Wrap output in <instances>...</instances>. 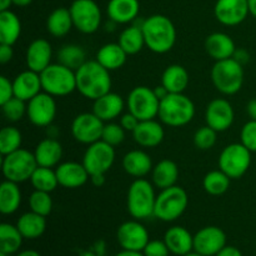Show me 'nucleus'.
<instances>
[{
	"mask_svg": "<svg viewBox=\"0 0 256 256\" xmlns=\"http://www.w3.org/2000/svg\"><path fill=\"white\" fill-rule=\"evenodd\" d=\"M76 90L84 98L90 100L99 99L112 89V76L106 68L102 66L96 59L86 60L75 72Z\"/></svg>",
	"mask_w": 256,
	"mask_h": 256,
	"instance_id": "1",
	"label": "nucleus"
},
{
	"mask_svg": "<svg viewBox=\"0 0 256 256\" xmlns=\"http://www.w3.org/2000/svg\"><path fill=\"white\" fill-rule=\"evenodd\" d=\"M145 45L156 54H165L174 48L176 29L172 20L165 15L155 14L146 18L142 25Z\"/></svg>",
	"mask_w": 256,
	"mask_h": 256,
	"instance_id": "2",
	"label": "nucleus"
},
{
	"mask_svg": "<svg viewBox=\"0 0 256 256\" xmlns=\"http://www.w3.org/2000/svg\"><path fill=\"white\" fill-rule=\"evenodd\" d=\"M159 119L162 124L172 128H180L189 124L195 116V105L184 92L172 94L160 102Z\"/></svg>",
	"mask_w": 256,
	"mask_h": 256,
	"instance_id": "3",
	"label": "nucleus"
},
{
	"mask_svg": "<svg viewBox=\"0 0 256 256\" xmlns=\"http://www.w3.org/2000/svg\"><path fill=\"white\" fill-rule=\"evenodd\" d=\"M156 194L154 186L144 178L135 179L128 190V212L134 219L145 220L154 216Z\"/></svg>",
	"mask_w": 256,
	"mask_h": 256,
	"instance_id": "4",
	"label": "nucleus"
},
{
	"mask_svg": "<svg viewBox=\"0 0 256 256\" xmlns=\"http://www.w3.org/2000/svg\"><path fill=\"white\" fill-rule=\"evenodd\" d=\"M212 80L218 92L222 94H236L244 84L242 65L234 58L216 62L212 69Z\"/></svg>",
	"mask_w": 256,
	"mask_h": 256,
	"instance_id": "5",
	"label": "nucleus"
},
{
	"mask_svg": "<svg viewBox=\"0 0 256 256\" xmlns=\"http://www.w3.org/2000/svg\"><path fill=\"white\" fill-rule=\"evenodd\" d=\"M42 92L52 96H66L76 90V75L74 70L59 64H50L40 72Z\"/></svg>",
	"mask_w": 256,
	"mask_h": 256,
	"instance_id": "6",
	"label": "nucleus"
},
{
	"mask_svg": "<svg viewBox=\"0 0 256 256\" xmlns=\"http://www.w3.org/2000/svg\"><path fill=\"white\" fill-rule=\"evenodd\" d=\"M188 204L189 198L182 188L174 185L168 189H162L156 195L154 216L165 222H174L184 214Z\"/></svg>",
	"mask_w": 256,
	"mask_h": 256,
	"instance_id": "7",
	"label": "nucleus"
},
{
	"mask_svg": "<svg viewBox=\"0 0 256 256\" xmlns=\"http://www.w3.org/2000/svg\"><path fill=\"white\" fill-rule=\"evenodd\" d=\"M38 166L39 165L35 159L34 152L22 148L10 154L4 155L2 162V170L5 180L16 184L30 180Z\"/></svg>",
	"mask_w": 256,
	"mask_h": 256,
	"instance_id": "8",
	"label": "nucleus"
},
{
	"mask_svg": "<svg viewBox=\"0 0 256 256\" xmlns=\"http://www.w3.org/2000/svg\"><path fill=\"white\" fill-rule=\"evenodd\" d=\"M252 165V152L242 142H234L222 149L219 156V169L230 179H240Z\"/></svg>",
	"mask_w": 256,
	"mask_h": 256,
	"instance_id": "9",
	"label": "nucleus"
},
{
	"mask_svg": "<svg viewBox=\"0 0 256 256\" xmlns=\"http://www.w3.org/2000/svg\"><path fill=\"white\" fill-rule=\"evenodd\" d=\"M126 106L129 112L135 115L140 122L152 120L159 115L160 100L155 95L154 89L148 86H136L128 95Z\"/></svg>",
	"mask_w": 256,
	"mask_h": 256,
	"instance_id": "10",
	"label": "nucleus"
},
{
	"mask_svg": "<svg viewBox=\"0 0 256 256\" xmlns=\"http://www.w3.org/2000/svg\"><path fill=\"white\" fill-rule=\"evenodd\" d=\"M74 28L82 34H92L102 24V12L94 0H74L70 6Z\"/></svg>",
	"mask_w": 256,
	"mask_h": 256,
	"instance_id": "11",
	"label": "nucleus"
},
{
	"mask_svg": "<svg viewBox=\"0 0 256 256\" xmlns=\"http://www.w3.org/2000/svg\"><path fill=\"white\" fill-rule=\"evenodd\" d=\"M114 162V146L102 142V140L90 144L88 149L85 150L84 158H82V164L86 168L90 176L96 174H105L112 169Z\"/></svg>",
	"mask_w": 256,
	"mask_h": 256,
	"instance_id": "12",
	"label": "nucleus"
},
{
	"mask_svg": "<svg viewBox=\"0 0 256 256\" xmlns=\"http://www.w3.org/2000/svg\"><path fill=\"white\" fill-rule=\"evenodd\" d=\"M26 116L32 125L48 128L56 116V102L52 95L42 92L28 102Z\"/></svg>",
	"mask_w": 256,
	"mask_h": 256,
	"instance_id": "13",
	"label": "nucleus"
},
{
	"mask_svg": "<svg viewBox=\"0 0 256 256\" xmlns=\"http://www.w3.org/2000/svg\"><path fill=\"white\" fill-rule=\"evenodd\" d=\"M105 122L94 112H82L72 122V134L76 142L90 145L102 140Z\"/></svg>",
	"mask_w": 256,
	"mask_h": 256,
	"instance_id": "14",
	"label": "nucleus"
},
{
	"mask_svg": "<svg viewBox=\"0 0 256 256\" xmlns=\"http://www.w3.org/2000/svg\"><path fill=\"white\" fill-rule=\"evenodd\" d=\"M116 238L122 250L132 252H142L150 242L146 228L136 219L122 222L118 229Z\"/></svg>",
	"mask_w": 256,
	"mask_h": 256,
	"instance_id": "15",
	"label": "nucleus"
},
{
	"mask_svg": "<svg viewBox=\"0 0 256 256\" xmlns=\"http://www.w3.org/2000/svg\"><path fill=\"white\" fill-rule=\"evenodd\" d=\"M226 246V235L218 226H205L194 235V252L202 256H215Z\"/></svg>",
	"mask_w": 256,
	"mask_h": 256,
	"instance_id": "16",
	"label": "nucleus"
},
{
	"mask_svg": "<svg viewBox=\"0 0 256 256\" xmlns=\"http://www.w3.org/2000/svg\"><path fill=\"white\" fill-rule=\"evenodd\" d=\"M234 109L226 99H214L208 104L205 110V122L215 132H222L228 130L234 122Z\"/></svg>",
	"mask_w": 256,
	"mask_h": 256,
	"instance_id": "17",
	"label": "nucleus"
},
{
	"mask_svg": "<svg viewBox=\"0 0 256 256\" xmlns=\"http://www.w3.org/2000/svg\"><path fill=\"white\" fill-rule=\"evenodd\" d=\"M215 18L226 26L239 25L246 19L249 12L248 0H218L214 8Z\"/></svg>",
	"mask_w": 256,
	"mask_h": 256,
	"instance_id": "18",
	"label": "nucleus"
},
{
	"mask_svg": "<svg viewBox=\"0 0 256 256\" xmlns=\"http://www.w3.org/2000/svg\"><path fill=\"white\" fill-rule=\"evenodd\" d=\"M59 185L66 189H78L82 188L90 179V174L88 172L84 164L76 162H62L55 169Z\"/></svg>",
	"mask_w": 256,
	"mask_h": 256,
	"instance_id": "19",
	"label": "nucleus"
},
{
	"mask_svg": "<svg viewBox=\"0 0 256 256\" xmlns=\"http://www.w3.org/2000/svg\"><path fill=\"white\" fill-rule=\"evenodd\" d=\"M52 44L46 39H36L32 42L25 52V62L28 69L42 72L52 64Z\"/></svg>",
	"mask_w": 256,
	"mask_h": 256,
	"instance_id": "20",
	"label": "nucleus"
},
{
	"mask_svg": "<svg viewBox=\"0 0 256 256\" xmlns=\"http://www.w3.org/2000/svg\"><path fill=\"white\" fill-rule=\"evenodd\" d=\"M12 86H14V96L28 102L42 92V86L40 74L30 69L22 72L14 78Z\"/></svg>",
	"mask_w": 256,
	"mask_h": 256,
	"instance_id": "21",
	"label": "nucleus"
},
{
	"mask_svg": "<svg viewBox=\"0 0 256 256\" xmlns=\"http://www.w3.org/2000/svg\"><path fill=\"white\" fill-rule=\"evenodd\" d=\"M132 138L142 148H156L162 142L165 132L162 125L155 119L142 120L132 132Z\"/></svg>",
	"mask_w": 256,
	"mask_h": 256,
	"instance_id": "22",
	"label": "nucleus"
},
{
	"mask_svg": "<svg viewBox=\"0 0 256 256\" xmlns=\"http://www.w3.org/2000/svg\"><path fill=\"white\" fill-rule=\"evenodd\" d=\"M125 108V102L119 94L109 92L94 100L92 112L104 122H110L120 116Z\"/></svg>",
	"mask_w": 256,
	"mask_h": 256,
	"instance_id": "23",
	"label": "nucleus"
},
{
	"mask_svg": "<svg viewBox=\"0 0 256 256\" xmlns=\"http://www.w3.org/2000/svg\"><path fill=\"white\" fill-rule=\"evenodd\" d=\"M205 50L215 62L234 56L236 46L232 38L225 32H212L205 40Z\"/></svg>",
	"mask_w": 256,
	"mask_h": 256,
	"instance_id": "24",
	"label": "nucleus"
},
{
	"mask_svg": "<svg viewBox=\"0 0 256 256\" xmlns=\"http://www.w3.org/2000/svg\"><path fill=\"white\" fill-rule=\"evenodd\" d=\"M165 244L170 252L178 256H184L194 250V236L182 226H172L164 235Z\"/></svg>",
	"mask_w": 256,
	"mask_h": 256,
	"instance_id": "25",
	"label": "nucleus"
},
{
	"mask_svg": "<svg viewBox=\"0 0 256 256\" xmlns=\"http://www.w3.org/2000/svg\"><path fill=\"white\" fill-rule=\"evenodd\" d=\"M139 10V0H110L106 6L108 16L116 24L134 22L138 18Z\"/></svg>",
	"mask_w": 256,
	"mask_h": 256,
	"instance_id": "26",
	"label": "nucleus"
},
{
	"mask_svg": "<svg viewBox=\"0 0 256 256\" xmlns=\"http://www.w3.org/2000/svg\"><path fill=\"white\" fill-rule=\"evenodd\" d=\"M34 155L39 166H58L62 158V146L56 139L46 138L36 145Z\"/></svg>",
	"mask_w": 256,
	"mask_h": 256,
	"instance_id": "27",
	"label": "nucleus"
},
{
	"mask_svg": "<svg viewBox=\"0 0 256 256\" xmlns=\"http://www.w3.org/2000/svg\"><path fill=\"white\" fill-rule=\"evenodd\" d=\"M122 168L130 176L140 179L152 172L154 166L149 154L136 149L125 154V156L122 158Z\"/></svg>",
	"mask_w": 256,
	"mask_h": 256,
	"instance_id": "28",
	"label": "nucleus"
},
{
	"mask_svg": "<svg viewBox=\"0 0 256 256\" xmlns=\"http://www.w3.org/2000/svg\"><path fill=\"white\" fill-rule=\"evenodd\" d=\"M178 178H179V168L172 160L164 159L152 168V184L160 190L174 186L178 182Z\"/></svg>",
	"mask_w": 256,
	"mask_h": 256,
	"instance_id": "29",
	"label": "nucleus"
},
{
	"mask_svg": "<svg viewBox=\"0 0 256 256\" xmlns=\"http://www.w3.org/2000/svg\"><path fill=\"white\" fill-rule=\"evenodd\" d=\"M189 80L188 70L179 64L169 65L162 75V85H164L168 92L172 94L184 92L189 85Z\"/></svg>",
	"mask_w": 256,
	"mask_h": 256,
	"instance_id": "30",
	"label": "nucleus"
},
{
	"mask_svg": "<svg viewBox=\"0 0 256 256\" xmlns=\"http://www.w3.org/2000/svg\"><path fill=\"white\" fill-rule=\"evenodd\" d=\"M126 58L128 54L120 46L119 42H108L96 52V60L109 72L120 69L126 62Z\"/></svg>",
	"mask_w": 256,
	"mask_h": 256,
	"instance_id": "31",
	"label": "nucleus"
},
{
	"mask_svg": "<svg viewBox=\"0 0 256 256\" xmlns=\"http://www.w3.org/2000/svg\"><path fill=\"white\" fill-rule=\"evenodd\" d=\"M16 226L24 239L34 240L42 236L46 229V220L42 215L32 212H25L18 219Z\"/></svg>",
	"mask_w": 256,
	"mask_h": 256,
	"instance_id": "32",
	"label": "nucleus"
},
{
	"mask_svg": "<svg viewBox=\"0 0 256 256\" xmlns=\"http://www.w3.org/2000/svg\"><path fill=\"white\" fill-rule=\"evenodd\" d=\"M22 34V22L12 10L0 12V44L14 45Z\"/></svg>",
	"mask_w": 256,
	"mask_h": 256,
	"instance_id": "33",
	"label": "nucleus"
},
{
	"mask_svg": "<svg viewBox=\"0 0 256 256\" xmlns=\"http://www.w3.org/2000/svg\"><path fill=\"white\" fill-rule=\"evenodd\" d=\"M74 26L70 10L66 8H58L52 10L46 19V29L50 35L55 38H62Z\"/></svg>",
	"mask_w": 256,
	"mask_h": 256,
	"instance_id": "34",
	"label": "nucleus"
},
{
	"mask_svg": "<svg viewBox=\"0 0 256 256\" xmlns=\"http://www.w3.org/2000/svg\"><path fill=\"white\" fill-rule=\"evenodd\" d=\"M22 204V192L16 182L5 180L0 185V212L4 215H12Z\"/></svg>",
	"mask_w": 256,
	"mask_h": 256,
	"instance_id": "35",
	"label": "nucleus"
},
{
	"mask_svg": "<svg viewBox=\"0 0 256 256\" xmlns=\"http://www.w3.org/2000/svg\"><path fill=\"white\" fill-rule=\"evenodd\" d=\"M118 42L128 55H135L140 52L145 46V39L142 28L134 24L124 29L120 32Z\"/></svg>",
	"mask_w": 256,
	"mask_h": 256,
	"instance_id": "36",
	"label": "nucleus"
},
{
	"mask_svg": "<svg viewBox=\"0 0 256 256\" xmlns=\"http://www.w3.org/2000/svg\"><path fill=\"white\" fill-rule=\"evenodd\" d=\"M24 236L19 232L16 225L2 222L0 225V252L10 255L19 252Z\"/></svg>",
	"mask_w": 256,
	"mask_h": 256,
	"instance_id": "37",
	"label": "nucleus"
},
{
	"mask_svg": "<svg viewBox=\"0 0 256 256\" xmlns=\"http://www.w3.org/2000/svg\"><path fill=\"white\" fill-rule=\"evenodd\" d=\"M58 62L64 66L70 68L76 72L85 62H86V54L85 50L80 45L66 44L56 54Z\"/></svg>",
	"mask_w": 256,
	"mask_h": 256,
	"instance_id": "38",
	"label": "nucleus"
},
{
	"mask_svg": "<svg viewBox=\"0 0 256 256\" xmlns=\"http://www.w3.org/2000/svg\"><path fill=\"white\" fill-rule=\"evenodd\" d=\"M30 182H32L34 190H40V192H52L59 185L58 182L56 172L52 170V168H45V166H38L35 169L34 174L30 178Z\"/></svg>",
	"mask_w": 256,
	"mask_h": 256,
	"instance_id": "39",
	"label": "nucleus"
},
{
	"mask_svg": "<svg viewBox=\"0 0 256 256\" xmlns=\"http://www.w3.org/2000/svg\"><path fill=\"white\" fill-rule=\"evenodd\" d=\"M230 178L222 170H212L208 172L202 182L205 192L212 196H220L225 194L230 188Z\"/></svg>",
	"mask_w": 256,
	"mask_h": 256,
	"instance_id": "40",
	"label": "nucleus"
},
{
	"mask_svg": "<svg viewBox=\"0 0 256 256\" xmlns=\"http://www.w3.org/2000/svg\"><path fill=\"white\" fill-rule=\"evenodd\" d=\"M22 142V135L16 128L5 126L0 130V152L2 156L20 149Z\"/></svg>",
	"mask_w": 256,
	"mask_h": 256,
	"instance_id": "41",
	"label": "nucleus"
},
{
	"mask_svg": "<svg viewBox=\"0 0 256 256\" xmlns=\"http://www.w3.org/2000/svg\"><path fill=\"white\" fill-rule=\"evenodd\" d=\"M30 210L46 218L52 210V199L50 192L34 190L29 198Z\"/></svg>",
	"mask_w": 256,
	"mask_h": 256,
	"instance_id": "42",
	"label": "nucleus"
},
{
	"mask_svg": "<svg viewBox=\"0 0 256 256\" xmlns=\"http://www.w3.org/2000/svg\"><path fill=\"white\" fill-rule=\"evenodd\" d=\"M26 102L24 100H20L18 98H12L10 100H8L6 102L2 105V110L4 116L6 118L9 122H19L24 118V115H26Z\"/></svg>",
	"mask_w": 256,
	"mask_h": 256,
	"instance_id": "43",
	"label": "nucleus"
},
{
	"mask_svg": "<svg viewBox=\"0 0 256 256\" xmlns=\"http://www.w3.org/2000/svg\"><path fill=\"white\" fill-rule=\"evenodd\" d=\"M216 132L209 125L200 128L194 134V144L200 150H209L216 142Z\"/></svg>",
	"mask_w": 256,
	"mask_h": 256,
	"instance_id": "44",
	"label": "nucleus"
},
{
	"mask_svg": "<svg viewBox=\"0 0 256 256\" xmlns=\"http://www.w3.org/2000/svg\"><path fill=\"white\" fill-rule=\"evenodd\" d=\"M102 140L112 145V146L120 145L125 140L124 128L120 124H116V122H106L104 125V130H102Z\"/></svg>",
	"mask_w": 256,
	"mask_h": 256,
	"instance_id": "45",
	"label": "nucleus"
},
{
	"mask_svg": "<svg viewBox=\"0 0 256 256\" xmlns=\"http://www.w3.org/2000/svg\"><path fill=\"white\" fill-rule=\"evenodd\" d=\"M240 142L252 152H256V120H249L240 132Z\"/></svg>",
	"mask_w": 256,
	"mask_h": 256,
	"instance_id": "46",
	"label": "nucleus"
},
{
	"mask_svg": "<svg viewBox=\"0 0 256 256\" xmlns=\"http://www.w3.org/2000/svg\"><path fill=\"white\" fill-rule=\"evenodd\" d=\"M145 256H169L170 250L164 240H150L142 250Z\"/></svg>",
	"mask_w": 256,
	"mask_h": 256,
	"instance_id": "47",
	"label": "nucleus"
},
{
	"mask_svg": "<svg viewBox=\"0 0 256 256\" xmlns=\"http://www.w3.org/2000/svg\"><path fill=\"white\" fill-rule=\"evenodd\" d=\"M14 98V86L12 82L6 76H0V105Z\"/></svg>",
	"mask_w": 256,
	"mask_h": 256,
	"instance_id": "48",
	"label": "nucleus"
},
{
	"mask_svg": "<svg viewBox=\"0 0 256 256\" xmlns=\"http://www.w3.org/2000/svg\"><path fill=\"white\" fill-rule=\"evenodd\" d=\"M140 120L138 119L135 115H132V112H128V114L122 115L120 118V125L124 128L125 132H134L136 129V126L139 125Z\"/></svg>",
	"mask_w": 256,
	"mask_h": 256,
	"instance_id": "49",
	"label": "nucleus"
},
{
	"mask_svg": "<svg viewBox=\"0 0 256 256\" xmlns=\"http://www.w3.org/2000/svg\"><path fill=\"white\" fill-rule=\"evenodd\" d=\"M14 56V50H12V45L0 44V62L2 64H6Z\"/></svg>",
	"mask_w": 256,
	"mask_h": 256,
	"instance_id": "50",
	"label": "nucleus"
},
{
	"mask_svg": "<svg viewBox=\"0 0 256 256\" xmlns=\"http://www.w3.org/2000/svg\"><path fill=\"white\" fill-rule=\"evenodd\" d=\"M215 256H242V252L235 246H225L224 249L220 250Z\"/></svg>",
	"mask_w": 256,
	"mask_h": 256,
	"instance_id": "51",
	"label": "nucleus"
},
{
	"mask_svg": "<svg viewBox=\"0 0 256 256\" xmlns=\"http://www.w3.org/2000/svg\"><path fill=\"white\" fill-rule=\"evenodd\" d=\"M232 58H234L236 62H239L242 65L246 64V62L250 60L249 52H248L246 50H244V49L236 50V52H235V54H234V56H232Z\"/></svg>",
	"mask_w": 256,
	"mask_h": 256,
	"instance_id": "52",
	"label": "nucleus"
},
{
	"mask_svg": "<svg viewBox=\"0 0 256 256\" xmlns=\"http://www.w3.org/2000/svg\"><path fill=\"white\" fill-rule=\"evenodd\" d=\"M248 115L250 116V120H256V99L250 100L246 105Z\"/></svg>",
	"mask_w": 256,
	"mask_h": 256,
	"instance_id": "53",
	"label": "nucleus"
},
{
	"mask_svg": "<svg viewBox=\"0 0 256 256\" xmlns=\"http://www.w3.org/2000/svg\"><path fill=\"white\" fill-rule=\"evenodd\" d=\"M90 180H92V182L94 186L100 188L105 184V174L92 175V176H90Z\"/></svg>",
	"mask_w": 256,
	"mask_h": 256,
	"instance_id": "54",
	"label": "nucleus"
},
{
	"mask_svg": "<svg viewBox=\"0 0 256 256\" xmlns=\"http://www.w3.org/2000/svg\"><path fill=\"white\" fill-rule=\"evenodd\" d=\"M154 92H155V95H156L158 99H159L160 102H162V100L164 99V98H166L168 95L170 94V92H168V89L164 86V85H159V86L155 88Z\"/></svg>",
	"mask_w": 256,
	"mask_h": 256,
	"instance_id": "55",
	"label": "nucleus"
},
{
	"mask_svg": "<svg viewBox=\"0 0 256 256\" xmlns=\"http://www.w3.org/2000/svg\"><path fill=\"white\" fill-rule=\"evenodd\" d=\"M115 256H145L142 252H132V250H122Z\"/></svg>",
	"mask_w": 256,
	"mask_h": 256,
	"instance_id": "56",
	"label": "nucleus"
},
{
	"mask_svg": "<svg viewBox=\"0 0 256 256\" xmlns=\"http://www.w3.org/2000/svg\"><path fill=\"white\" fill-rule=\"evenodd\" d=\"M46 134H48V138L56 139L58 134H59V132H58V128L54 126V125H49V126L46 128Z\"/></svg>",
	"mask_w": 256,
	"mask_h": 256,
	"instance_id": "57",
	"label": "nucleus"
},
{
	"mask_svg": "<svg viewBox=\"0 0 256 256\" xmlns=\"http://www.w3.org/2000/svg\"><path fill=\"white\" fill-rule=\"evenodd\" d=\"M10 5H12V0H0V12L9 10Z\"/></svg>",
	"mask_w": 256,
	"mask_h": 256,
	"instance_id": "58",
	"label": "nucleus"
},
{
	"mask_svg": "<svg viewBox=\"0 0 256 256\" xmlns=\"http://www.w3.org/2000/svg\"><path fill=\"white\" fill-rule=\"evenodd\" d=\"M32 2V0H12V5H16V6L24 8L28 6Z\"/></svg>",
	"mask_w": 256,
	"mask_h": 256,
	"instance_id": "59",
	"label": "nucleus"
},
{
	"mask_svg": "<svg viewBox=\"0 0 256 256\" xmlns=\"http://www.w3.org/2000/svg\"><path fill=\"white\" fill-rule=\"evenodd\" d=\"M16 256H42L38 252L35 250H24V252H20Z\"/></svg>",
	"mask_w": 256,
	"mask_h": 256,
	"instance_id": "60",
	"label": "nucleus"
},
{
	"mask_svg": "<svg viewBox=\"0 0 256 256\" xmlns=\"http://www.w3.org/2000/svg\"><path fill=\"white\" fill-rule=\"evenodd\" d=\"M249 2V12L256 18V0H248Z\"/></svg>",
	"mask_w": 256,
	"mask_h": 256,
	"instance_id": "61",
	"label": "nucleus"
},
{
	"mask_svg": "<svg viewBox=\"0 0 256 256\" xmlns=\"http://www.w3.org/2000/svg\"><path fill=\"white\" fill-rule=\"evenodd\" d=\"M184 256H202V255H200V254H198V252H189V254H186V255H184Z\"/></svg>",
	"mask_w": 256,
	"mask_h": 256,
	"instance_id": "62",
	"label": "nucleus"
},
{
	"mask_svg": "<svg viewBox=\"0 0 256 256\" xmlns=\"http://www.w3.org/2000/svg\"><path fill=\"white\" fill-rule=\"evenodd\" d=\"M0 256H8V254H5V252H0Z\"/></svg>",
	"mask_w": 256,
	"mask_h": 256,
	"instance_id": "63",
	"label": "nucleus"
}]
</instances>
